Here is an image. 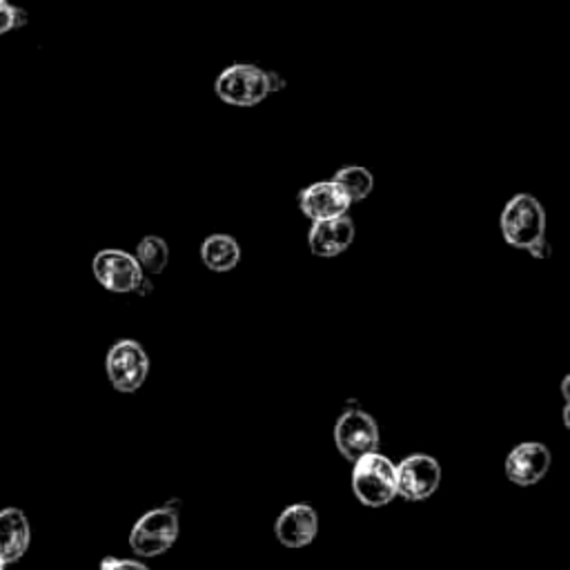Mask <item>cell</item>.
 Listing matches in <instances>:
<instances>
[{
    "mask_svg": "<svg viewBox=\"0 0 570 570\" xmlns=\"http://www.w3.org/2000/svg\"><path fill=\"white\" fill-rule=\"evenodd\" d=\"M105 372L114 390L136 392L143 388L150 375V357L134 339H121L105 357Z\"/></svg>",
    "mask_w": 570,
    "mask_h": 570,
    "instance_id": "277c9868",
    "label": "cell"
},
{
    "mask_svg": "<svg viewBox=\"0 0 570 570\" xmlns=\"http://www.w3.org/2000/svg\"><path fill=\"white\" fill-rule=\"evenodd\" d=\"M550 450L539 441H524L506 458V477L518 486H535L550 471Z\"/></svg>",
    "mask_w": 570,
    "mask_h": 570,
    "instance_id": "9c48e42d",
    "label": "cell"
},
{
    "mask_svg": "<svg viewBox=\"0 0 570 570\" xmlns=\"http://www.w3.org/2000/svg\"><path fill=\"white\" fill-rule=\"evenodd\" d=\"M351 199L334 181H319L301 190L299 207L314 223L334 216H344L351 210Z\"/></svg>",
    "mask_w": 570,
    "mask_h": 570,
    "instance_id": "7c38bea8",
    "label": "cell"
},
{
    "mask_svg": "<svg viewBox=\"0 0 570 570\" xmlns=\"http://www.w3.org/2000/svg\"><path fill=\"white\" fill-rule=\"evenodd\" d=\"M32 542V526L21 508L0 510V561L5 566L16 563L25 557Z\"/></svg>",
    "mask_w": 570,
    "mask_h": 570,
    "instance_id": "4fadbf2b",
    "label": "cell"
},
{
    "mask_svg": "<svg viewBox=\"0 0 570 570\" xmlns=\"http://www.w3.org/2000/svg\"><path fill=\"white\" fill-rule=\"evenodd\" d=\"M441 486V466L435 458L415 452L396 464V497L406 501H424Z\"/></svg>",
    "mask_w": 570,
    "mask_h": 570,
    "instance_id": "ba28073f",
    "label": "cell"
},
{
    "mask_svg": "<svg viewBox=\"0 0 570 570\" xmlns=\"http://www.w3.org/2000/svg\"><path fill=\"white\" fill-rule=\"evenodd\" d=\"M317 533L319 515L310 503H293L281 510L274 524V535L285 548H306L314 542Z\"/></svg>",
    "mask_w": 570,
    "mask_h": 570,
    "instance_id": "30bf717a",
    "label": "cell"
},
{
    "mask_svg": "<svg viewBox=\"0 0 570 570\" xmlns=\"http://www.w3.org/2000/svg\"><path fill=\"white\" fill-rule=\"evenodd\" d=\"M100 570H150L143 561L121 559V557H105L100 561Z\"/></svg>",
    "mask_w": 570,
    "mask_h": 570,
    "instance_id": "e0dca14e",
    "label": "cell"
},
{
    "mask_svg": "<svg viewBox=\"0 0 570 570\" xmlns=\"http://www.w3.org/2000/svg\"><path fill=\"white\" fill-rule=\"evenodd\" d=\"M353 492L368 508L388 506L396 497V464L379 450L353 462Z\"/></svg>",
    "mask_w": 570,
    "mask_h": 570,
    "instance_id": "7a4b0ae2",
    "label": "cell"
},
{
    "mask_svg": "<svg viewBox=\"0 0 570 570\" xmlns=\"http://www.w3.org/2000/svg\"><path fill=\"white\" fill-rule=\"evenodd\" d=\"M332 181L346 192V197L351 199V203H359L366 201L372 190H375V177L370 169L361 167V165H346L341 167L339 173L332 177Z\"/></svg>",
    "mask_w": 570,
    "mask_h": 570,
    "instance_id": "9a60e30c",
    "label": "cell"
},
{
    "mask_svg": "<svg viewBox=\"0 0 570 570\" xmlns=\"http://www.w3.org/2000/svg\"><path fill=\"white\" fill-rule=\"evenodd\" d=\"M499 225L508 246L529 250L535 241L546 237V212L533 194H515L506 203Z\"/></svg>",
    "mask_w": 570,
    "mask_h": 570,
    "instance_id": "3957f363",
    "label": "cell"
},
{
    "mask_svg": "<svg viewBox=\"0 0 570 570\" xmlns=\"http://www.w3.org/2000/svg\"><path fill=\"white\" fill-rule=\"evenodd\" d=\"M379 437L377 419L361 408L341 413L334 424V446L348 462H357L364 454L379 450Z\"/></svg>",
    "mask_w": 570,
    "mask_h": 570,
    "instance_id": "8992f818",
    "label": "cell"
},
{
    "mask_svg": "<svg viewBox=\"0 0 570 570\" xmlns=\"http://www.w3.org/2000/svg\"><path fill=\"white\" fill-rule=\"evenodd\" d=\"M14 10H16V5H12L10 0H0V36L16 29L14 27Z\"/></svg>",
    "mask_w": 570,
    "mask_h": 570,
    "instance_id": "ac0fdd59",
    "label": "cell"
},
{
    "mask_svg": "<svg viewBox=\"0 0 570 570\" xmlns=\"http://www.w3.org/2000/svg\"><path fill=\"white\" fill-rule=\"evenodd\" d=\"M134 257H136L143 274L158 276L169 263V246L165 239L150 235L139 241Z\"/></svg>",
    "mask_w": 570,
    "mask_h": 570,
    "instance_id": "2e32d148",
    "label": "cell"
},
{
    "mask_svg": "<svg viewBox=\"0 0 570 570\" xmlns=\"http://www.w3.org/2000/svg\"><path fill=\"white\" fill-rule=\"evenodd\" d=\"M181 533V501L173 499L147 510L130 533V548L139 557H158L173 548Z\"/></svg>",
    "mask_w": 570,
    "mask_h": 570,
    "instance_id": "6da1fadb",
    "label": "cell"
},
{
    "mask_svg": "<svg viewBox=\"0 0 570 570\" xmlns=\"http://www.w3.org/2000/svg\"><path fill=\"white\" fill-rule=\"evenodd\" d=\"M201 259L212 272H230L241 261V248L230 235H210L201 246Z\"/></svg>",
    "mask_w": 570,
    "mask_h": 570,
    "instance_id": "5bb4252c",
    "label": "cell"
},
{
    "mask_svg": "<svg viewBox=\"0 0 570 570\" xmlns=\"http://www.w3.org/2000/svg\"><path fill=\"white\" fill-rule=\"evenodd\" d=\"M214 92L223 103L233 107H254L270 94L268 72L250 63L230 66L218 74Z\"/></svg>",
    "mask_w": 570,
    "mask_h": 570,
    "instance_id": "5b68a950",
    "label": "cell"
},
{
    "mask_svg": "<svg viewBox=\"0 0 570 570\" xmlns=\"http://www.w3.org/2000/svg\"><path fill=\"white\" fill-rule=\"evenodd\" d=\"M529 252H531L535 259H546L548 252H550V246H548L546 237H542L539 241H535V244L529 248Z\"/></svg>",
    "mask_w": 570,
    "mask_h": 570,
    "instance_id": "d6986e66",
    "label": "cell"
},
{
    "mask_svg": "<svg viewBox=\"0 0 570 570\" xmlns=\"http://www.w3.org/2000/svg\"><path fill=\"white\" fill-rule=\"evenodd\" d=\"M355 241V223L348 214L325 221H314L308 235V246L314 257L334 259L344 254Z\"/></svg>",
    "mask_w": 570,
    "mask_h": 570,
    "instance_id": "8fae6325",
    "label": "cell"
},
{
    "mask_svg": "<svg viewBox=\"0 0 570 570\" xmlns=\"http://www.w3.org/2000/svg\"><path fill=\"white\" fill-rule=\"evenodd\" d=\"M268 85H270V94L281 92L285 90V79H281L276 72H268Z\"/></svg>",
    "mask_w": 570,
    "mask_h": 570,
    "instance_id": "ffe728a7",
    "label": "cell"
},
{
    "mask_svg": "<svg viewBox=\"0 0 570 570\" xmlns=\"http://www.w3.org/2000/svg\"><path fill=\"white\" fill-rule=\"evenodd\" d=\"M0 570H8V568H5V563H3V561H0Z\"/></svg>",
    "mask_w": 570,
    "mask_h": 570,
    "instance_id": "44dd1931",
    "label": "cell"
},
{
    "mask_svg": "<svg viewBox=\"0 0 570 570\" xmlns=\"http://www.w3.org/2000/svg\"><path fill=\"white\" fill-rule=\"evenodd\" d=\"M92 272L107 293L130 295L143 281V270L134 254L117 248L100 250L92 261Z\"/></svg>",
    "mask_w": 570,
    "mask_h": 570,
    "instance_id": "52a82bcc",
    "label": "cell"
}]
</instances>
